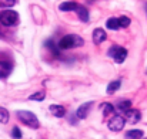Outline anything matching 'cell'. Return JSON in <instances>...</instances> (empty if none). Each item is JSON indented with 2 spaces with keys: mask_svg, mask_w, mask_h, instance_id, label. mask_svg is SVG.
I'll list each match as a JSON object with an SVG mask.
<instances>
[{
  "mask_svg": "<svg viewBox=\"0 0 147 139\" xmlns=\"http://www.w3.org/2000/svg\"><path fill=\"white\" fill-rule=\"evenodd\" d=\"M83 39L80 36L76 34H69L64 36L60 41H59V48L60 50H69V48H74V47H82L83 46Z\"/></svg>",
  "mask_w": 147,
  "mask_h": 139,
  "instance_id": "6da1fadb",
  "label": "cell"
},
{
  "mask_svg": "<svg viewBox=\"0 0 147 139\" xmlns=\"http://www.w3.org/2000/svg\"><path fill=\"white\" fill-rule=\"evenodd\" d=\"M17 116H19V119H20L24 125H27V126H30V128H33V129H37V128L40 126L37 116H36L33 112H30V111H17Z\"/></svg>",
  "mask_w": 147,
  "mask_h": 139,
  "instance_id": "7a4b0ae2",
  "label": "cell"
},
{
  "mask_svg": "<svg viewBox=\"0 0 147 139\" xmlns=\"http://www.w3.org/2000/svg\"><path fill=\"white\" fill-rule=\"evenodd\" d=\"M17 21H19V14L14 10H4L0 13V23L3 26L10 27V26L17 24Z\"/></svg>",
  "mask_w": 147,
  "mask_h": 139,
  "instance_id": "3957f363",
  "label": "cell"
},
{
  "mask_svg": "<svg viewBox=\"0 0 147 139\" xmlns=\"http://www.w3.org/2000/svg\"><path fill=\"white\" fill-rule=\"evenodd\" d=\"M124 124H126V119H124L123 115H114V116L109 121L107 126H109L110 131L119 132V131H121V129L124 128Z\"/></svg>",
  "mask_w": 147,
  "mask_h": 139,
  "instance_id": "277c9868",
  "label": "cell"
},
{
  "mask_svg": "<svg viewBox=\"0 0 147 139\" xmlns=\"http://www.w3.org/2000/svg\"><path fill=\"white\" fill-rule=\"evenodd\" d=\"M140 118H142V114H140V111H137V109H129L127 112H126V121L129 122V124H137L139 121H140Z\"/></svg>",
  "mask_w": 147,
  "mask_h": 139,
  "instance_id": "5b68a950",
  "label": "cell"
},
{
  "mask_svg": "<svg viewBox=\"0 0 147 139\" xmlns=\"http://www.w3.org/2000/svg\"><path fill=\"white\" fill-rule=\"evenodd\" d=\"M92 105H93V102H86V104H83L82 106H79V109L76 111V116H77L79 119H84V118H87Z\"/></svg>",
  "mask_w": 147,
  "mask_h": 139,
  "instance_id": "8992f818",
  "label": "cell"
},
{
  "mask_svg": "<svg viewBox=\"0 0 147 139\" xmlns=\"http://www.w3.org/2000/svg\"><path fill=\"white\" fill-rule=\"evenodd\" d=\"M126 57H127V50H126V48H121V47H117V50H116V53H114V55H113L114 61L119 63V64H121V63L126 60Z\"/></svg>",
  "mask_w": 147,
  "mask_h": 139,
  "instance_id": "52a82bcc",
  "label": "cell"
},
{
  "mask_svg": "<svg viewBox=\"0 0 147 139\" xmlns=\"http://www.w3.org/2000/svg\"><path fill=\"white\" fill-rule=\"evenodd\" d=\"M106 39H107V36H106V31H104L103 29H96V30L93 31V41H94L96 44L103 43Z\"/></svg>",
  "mask_w": 147,
  "mask_h": 139,
  "instance_id": "ba28073f",
  "label": "cell"
},
{
  "mask_svg": "<svg viewBox=\"0 0 147 139\" xmlns=\"http://www.w3.org/2000/svg\"><path fill=\"white\" fill-rule=\"evenodd\" d=\"M50 112H51L56 118H61V116H64L66 109H64V106H61V105H50Z\"/></svg>",
  "mask_w": 147,
  "mask_h": 139,
  "instance_id": "9c48e42d",
  "label": "cell"
},
{
  "mask_svg": "<svg viewBox=\"0 0 147 139\" xmlns=\"http://www.w3.org/2000/svg\"><path fill=\"white\" fill-rule=\"evenodd\" d=\"M74 10L77 11V14H79V17H80L82 21H84V23L89 21V11H87V9L84 6H76Z\"/></svg>",
  "mask_w": 147,
  "mask_h": 139,
  "instance_id": "30bf717a",
  "label": "cell"
},
{
  "mask_svg": "<svg viewBox=\"0 0 147 139\" xmlns=\"http://www.w3.org/2000/svg\"><path fill=\"white\" fill-rule=\"evenodd\" d=\"M11 71L10 64H7L6 61H0V78H6Z\"/></svg>",
  "mask_w": 147,
  "mask_h": 139,
  "instance_id": "8fae6325",
  "label": "cell"
},
{
  "mask_svg": "<svg viewBox=\"0 0 147 139\" xmlns=\"http://www.w3.org/2000/svg\"><path fill=\"white\" fill-rule=\"evenodd\" d=\"M143 138V131L140 129H133V131H129L126 134V139H142Z\"/></svg>",
  "mask_w": 147,
  "mask_h": 139,
  "instance_id": "7c38bea8",
  "label": "cell"
},
{
  "mask_svg": "<svg viewBox=\"0 0 147 139\" xmlns=\"http://www.w3.org/2000/svg\"><path fill=\"white\" fill-rule=\"evenodd\" d=\"M76 3L74 1H64V3H61L60 6H59V9L61 10V11H71V10H74L76 9Z\"/></svg>",
  "mask_w": 147,
  "mask_h": 139,
  "instance_id": "4fadbf2b",
  "label": "cell"
},
{
  "mask_svg": "<svg viewBox=\"0 0 147 139\" xmlns=\"http://www.w3.org/2000/svg\"><path fill=\"white\" fill-rule=\"evenodd\" d=\"M106 26H107V29H110V30H117V29H120V26H119V20H117L116 17H110V19L107 20Z\"/></svg>",
  "mask_w": 147,
  "mask_h": 139,
  "instance_id": "5bb4252c",
  "label": "cell"
},
{
  "mask_svg": "<svg viewBox=\"0 0 147 139\" xmlns=\"http://www.w3.org/2000/svg\"><path fill=\"white\" fill-rule=\"evenodd\" d=\"M120 85H121V82L117 80V81H113V82H110L109 85H107V94H114L119 88H120Z\"/></svg>",
  "mask_w": 147,
  "mask_h": 139,
  "instance_id": "9a60e30c",
  "label": "cell"
},
{
  "mask_svg": "<svg viewBox=\"0 0 147 139\" xmlns=\"http://www.w3.org/2000/svg\"><path fill=\"white\" fill-rule=\"evenodd\" d=\"M9 122V112L6 108L0 106V124H7Z\"/></svg>",
  "mask_w": 147,
  "mask_h": 139,
  "instance_id": "2e32d148",
  "label": "cell"
},
{
  "mask_svg": "<svg viewBox=\"0 0 147 139\" xmlns=\"http://www.w3.org/2000/svg\"><path fill=\"white\" fill-rule=\"evenodd\" d=\"M130 106H131V101H129V99L119 102V109H120V111H126V112H127V111L130 109Z\"/></svg>",
  "mask_w": 147,
  "mask_h": 139,
  "instance_id": "e0dca14e",
  "label": "cell"
},
{
  "mask_svg": "<svg viewBox=\"0 0 147 139\" xmlns=\"http://www.w3.org/2000/svg\"><path fill=\"white\" fill-rule=\"evenodd\" d=\"M45 96H46L45 91H39V92L30 95V96H29V99H32V101H43V99H45Z\"/></svg>",
  "mask_w": 147,
  "mask_h": 139,
  "instance_id": "ac0fdd59",
  "label": "cell"
},
{
  "mask_svg": "<svg viewBox=\"0 0 147 139\" xmlns=\"http://www.w3.org/2000/svg\"><path fill=\"white\" fill-rule=\"evenodd\" d=\"M119 20V26L120 27H129L130 26V19L127 17V16H121L120 19H117Z\"/></svg>",
  "mask_w": 147,
  "mask_h": 139,
  "instance_id": "d6986e66",
  "label": "cell"
},
{
  "mask_svg": "<svg viewBox=\"0 0 147 139\" xmlns=\"http://www.w3.org/2000/svg\"><path fill=\"white\" fill-rule=\"evenodd\" d=\"M113 111H114V108H113L111 104H104V105H103V115H104V116L110 115Z\"/></svg>",
  "mask_w": 147,
  "mask_h": 139,
  "instance_id": "ffe728a7",
  "label": "cell"
},
{
  "mask_svg": "<svg viewBox=\"0 0 147 139\" xmlns=\"http://www.w3.org/2000/svg\"><path fill=\"white\" fill-rule=\"evenodd\" d=\"M16 4V0H0V6L3 7H11Z\"/></svg>",
  "mask_w": 147,
  "mask_h": 139,
  "instance_id": "44dd1931",
  "label": "cell"
},
{
  "mask_svg": "<svg viewBox=\"0 0 147 139\" xmlns=\"http://www.w3.org/2000/svg\"><path fill=\"white\" fill-rule=\"evenodd\" d=\"M46 46L49 47V48L51 50V51H53V53H54V54H56V55H59V50L56 48V46H54V43H53L51 40H49V41H46Z\"/></svg>",
  "mask_w": 147,
  "mask_h": 139,
  "instance_id": "7402d4cb",
  "label": "cell"
},
{
  "mask_svg": "<svg viewBox=\"0 0 147 139\" xmlns=\"http://www.w3.org/2000/svg\"><path fill=\"white\" fill-rule=\"evenodd\" d=\"M11 135H13V138H14V139H20V138H22V132H20V129H19L17 126H14V128H13Z\"/></svg>",
  "mask_w": 147,
  "mask_h": 139,
  "instance_id": "603a6c76",
  "label": "cell"
},
{
  "mask_svg": "<svg viewBox=\"0 0 147 139\" xmlns=\"http://www.w3.org/2000/svg\"><path fill=\"white\" fill-rule=\"evenodd\" d=\"M116 50H117V46H113L110 50H109V55H110V57H113V55H114V53H116Z\"/></svg>",
  "mask_w": 147,
  "mask_h": 139,
  "instance_id": "cb8c5ba5",
  "label": "cell"
},
{
  "mask_svg": "<svg viewBox=\"0 0 147 139\" xmlns=\"http://www.w3.org/2000/svg\"><path fill=\"white\" fill-rule=\"evenodd\" d=\"M146 139H147V138H146Z\"/></svg>",
  "mask_w": 147,
  "mask_h": 139,
  "instance_id": "d4e9b609",
  "label": "cell"
}]
</instances>
